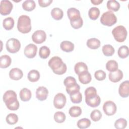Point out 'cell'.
<instances>
[{
    "label": "cell",
    "instance_id": "obj_9",
    "mask_svg": "<svg viewBox=\"0 0 129 129\" xmlns=\"http://www.w3.org/2000/svg\"><path fill=\"white\" fill-rule=\"evenodd\" d=\"M12 3L8 0H2L0 4V13L6 16L10 14L13 9Z\"/></svg>",
    "mask_w": 129,
    "mask_h": 129
},
{
    "label": "cell",
    "instance_id": "obj_44",
    "mask_svg": "<svg viewBox=\"0 0 129 129\" xmlns=\"http://www.w3.org/2000/svg\"><path fill=\"white\" fill-rule=\"evenodd\" d=\"M106 74L102 70H98L95 72L94 76L95 79L98 81H102L106 78Z\"/></svg>",
    "mask_w": 129,
    "mask_h": 129
},
{
    "label": "cell",
    "instance_id": "obj_13",
    "mask_svg": "<svg viewBox=\"0 0 129 129\" xmlns=\"http://www.w3.org/2000/svg\"><path fill=\"white\" fill-rule=\"evenodd\" d=\"M48 94L47 89L44 86L39 87L36 91V97L40 101H43L47 99Z\"/></svg>",
    "mask_w": 129,
    "mask_h": 129
},
{
    "label": "cell",
    "instance_id": "obj_21",
    "mask_svg": "<svg viewBox=\"0 0 129 129\" xmlns=\"http://www.w3.org/2000/svg\"><path fill=\"white\" fill-rule=\"evenodd\" d=\"M88 67L86 64L83 62H79L77 63L74 67V70L76 74L78 75L80 74L88 71Z\"/></svg>",
    "mask_w": 129,
    "mask_h": 129
},
{
    "label": "cell",
    "instance_id": "obj_5",
    "mask_svg": "<svg viewBox=\"0 0 129 129\" xmlns=\"http://www.w3.org/2000/svg\"><path fill=\"white\" fill-rule=\"evenodd\" d=\"M117 22V18L114 14L110 11L104 13L100 18V22L103 25L111 26Z\"/></svg>",
    "mask_w": 129,
    "mask_h": 129
},
{
    "label": "cell",
    "instance_id": "obj_3",
    "mask_svg": "<svg viewBox=\"0 0 129 129\" xmlns=\"http://www.w3.org/2000/svg\"><path fill=\"white\" fill-rule=\"evenodd\" d=\"M17 29L18 31L23 34H26L31 30V19L27 15H21L18 20Z\"/></svg>",
    "mask_w": 129,
    "mask_h": 129
},
{
    "label": "cell",
    "instance_id": "obj_39",
    "mask_svg": "<svg viewBox=\"0 0 129 129\" xmlns=\"http://www.w3.org/2000/svg\"><path fill=\"white\" fill-rule=\"evenodd\" d=\"M66 118L65 114L62 111H57L54 114V119L57 123L63 122Z\"/></svg>",
    "mask_w": 129,
    "mask_h": 129
},
{
    "label": "cell",
    "instance_id": "obj_16",
    "mask_svg": "<svg viewBox=\"0 0 129 129\" xmlns=\"http://www.w3.org/2000/svg\"><path fill=\"white\" fill-rule=\"evenodd\" d=\"M23 76L22 71L19 68H13L9 72V77L13 80H19L23 77Z\"/></svg>",
    "mask_w": 129,
    "mask_h": 129
},
{
    "label": "cell",
    "instance_id": "obj_40",
    "mask_svg": "<svg viewBox=\"0 0 129 129\" xmlns=\"http://www.w3.org/2000/svg\"><path fill=\"white\" fill-rule=\"evenodd\" d=\"M127 125V121L123 118H120L116 120L114 123V126L117 129H123Z\"/></svg>",
    "mask_w": 129,
    "mask_h": 129
},
{
    "label": "cell",
    "instance_id": "obj_37",
    "mask_svg": "<svg viewBox=\"0 0 129 129\" xmlns=\"http://www.w3.org/2000/svg\"><path fill=\"white\" fill-rule=\"evenodd\" d=\"M71 101L73 103H79L82 100V95L80 91L70 95Z\"/></svg>",
    "mask_w": 129,
    "mask_h": 129
},
{
    "label": "cell",
    "instance_id": "obj_4",
    "mask_svg": "<svg viewBox=\"0 0 129 129\" xmlns=\"http://www.w3.org/2000/svg\"><path fill=\"white\" fill-rule=\"evenodd\" d=\"M112 34L116 41L122 42L126 39L127 32L123 26L119 25L112 30Z\"/></svg>",
    "mask_w": 129,
    "mask_h": 129
},
{
    "label": "cell",
    "instance_id": "obj_20",
    "mask_svg": "<svg viewBox=\"0 0 129 129\" xmlns=\"http://www.w3.org/2000/svg\"><path fill=\"white\" fill-rule=\"evenodd\" d=\"M60 47L62 50L67 52H70L74 49V44L69 41H63L61 42Z\"/></svg>",
    "mask_w": 129,
    "mask_h": 129
},
{
    "label": "cell",
    "instance_id": "obj_29",
    "mask_svg": "<svg viewBox=\"0 0 129 129\" xmlns=\"http://www.w3.org/2000/svg\"><path fill=\"white\" fill-rule=\"evenodd\" d=\"M107 8L108 10L116 12L120 8V4L115 0H110L107 2Z\"/></svg>",
    "mask_w": 129,
    "mask_h": 129
},
{
    "label": "cell",
    "instance_id": "obj_12",
    "mask_svg": "<svg viewBox=\"0 0 129 129\" xmlns=\"http://www.w3.org/2000/svg\"><path fill=\"white\" fill-rule=\"evenodd\" d=\"M118 93L119 95L122 98H126L129 95V81L128 80L125 81L120 84L119 89Z\"/></svg>",
    "mask_w": 129,
    "mask_h": 129
},
{
    "label": "cell",
    "instance_id": "obj_24",
    "mask_svg": "<svg viewBox=\"0 0 129 129\" xmlns=\"http://www.w3.org/2000/svg\"><path fill=\"white\" fill-rule=\"evenodd\" d=\"M51 15L52 17L55 20H60L63 16V12L62 10L59 8H54L51 11Z\"/></svg>",
    "mask_w": 129,
    "mask_h": 129
},
{
    "label": "cell",
    "instance_id": "obj_32",
    "mask_svg": "<svg viewBox=\"0 0 129 129\" xmlns=\"http://www.w3.org/2000/svg\"><path fill=\"white\" fill-rule=\"evenodd\" d=\"M69 113L72 117H77L82 114V109L79 106H74L70 108Z\"/></svg>",
    "mask_w": 129,
    "mask_h": 129
},
{
    "label": "cell",
    "instance_id": "obj_38",
    "mask_svg": "<svg viewBox=\"0 0 129 129\" xmlns=\"http://www.w3.org/2000/svg\"><path fill=\"white\" fill-rule=\"evenodd\" d=\"M7 122L11 125L16 124L18 121V116L16 114L10 113L6 117Z\"/></svg>",
    "mask_w": 129,
    "mask_h": 129
},
{
    "label": "cell",
    "instance_id": "obj_19",
    "mask_svg": "<svg viewBox=\"0 0 129 129\" xmlns=\"http://www.w3.org/2000/svg\"><path fill=\"white\" fill-rule=\"evenodd\" d=\"M85 102L88 106L92 107H96L99 105L101 102V99L99 96L97 95L94 97L85 99Z\"/></svg>",
    "mask_w": 129,
    "mask_h": 129
},
{
    "label": "cell",
    "instance_id": "obj_10",
    "mask_svg": "<svg viewBox=\"0 0 129 129\" xmlns=\"http://www.w3.org/2000/svg\"><path fill=\"white\" fill-rule=\"evenodd\" d=\"M46 39V34L44 31L38 30L35 31L32 35L33 41L36 44H41L44 42Z\"/></svg>",
    "mask_w": 129,
    "mask_h": 129
},
{
    "label": "cell",
    "instance_id": "obj_35",
    "mask_svg": "<svg viewBox=\"0 0 129 129\" xmlns=\"http://www.w3.org/2000/svg\"><path fill=\"white\" fill-rule=\"evenodd\" d=\"M50 54V50L48 47L46 46H43L40 48L39 51V55L41 58H47L49 56Z\"/></svg>",
    "mask_w": 129,
    "mask_h": 129
},
{
    "label": "cell",
    "instance_id": "obj_7",
    "mask_svg": "<svg viewBox=\"0 0 129 129\" xmlns=\"http://www.w3.org/2000/svg\"><path fill=\"white\" fill-rule=\"evenodd\" d=\"M66 102L67 99L66 96L61 93H58L54 97L53 105L57 109H62L65 106Z\"/></svg>",
    "mask_w": 129,
    "mask_h": 129
},
{
    "label": "cell",
    "instance_id": "obj_30",
    "mask_svg": "<svg viewBox=\"0 0 129 129\" xmlns=\"http://www.w3.org/2000/svg\"><path fill=\"white\" fill-rule=\"evenodd\" d=\"M118 55L120 58H126L129 54L128 48L126 45L121 46L117 51Z\"/></svg>",
    "mask_w": 129,
    "mask_h": 129
},
{
    "label": "cell",
    "instance_id": "obj_27",
    "mask_svg": "<svg viewBox=\"0 0 129 129\" xmlns=\"http://www.w3.org/2000/svg\"><path fill=\"white\" fill-rule=\"evenodd\" d=\"M4 28L7 30L12 29L14 26V20L12 17H8L5 19L3 22Z\"/></svg>",
    "mask_w": 129,
    "mask_h": 129
},
{
    "label": "cell",
    "instance_id": "obj_26",
    "mask_svg": "<svg viewBox=\"0 0 129 129\" xmlns=\"http://www.w3.org/2000/svg\"><path fill=\"white\" fill-rule=\"evenodd\" d=\"M36 7L35 2L33 0H26L22 4L23 9L26 11H32Z\"/></svg>",
    "mask_w": 129,
    "mask_h": 129
},
{
    "label": "cell",
    "instance_id": "obj_22",
    "mask_svg": "<svg viewBox=\"0 0 129 129\" xmlns=\"http://www.w3.org/2000/svg\"><path fill=\"white\" fill-rule=\"evenodd\" d=\"M87 46L91 49H96L100 47V41L96 38H91L87 40Z\"/></svg>",
    "mask_w": 129,
    "mask_h": 129
},
{
    "label": "cell",
    "instance_id": "obj_36",
    "mask_svg": "<svg viewBox=\"0 0 129 129\" xmlns=\"http://www.w3.org/2000/svg\"><path fill=\"white\" fill-rule=\"evenodd\" d=\"M106 69L110 72H114L118 69V63L114 60H110L106 63Z\"/></svg>",
    "mask_w": 129,
    "mask_h": 129
},
{
    "label": "cell",
    "instance_id": "obj_47",
    "mask_svg": "<svg viewBox=\"0 0 129 129\" xmlns=\"http://www.w3.org/2000/svg\"><path fill=\"white\" fill-rule=\"evenodd\" d=\"M91 2L94 5H98L103 2V0H91Z\"/></svg>",
    "mask_w": 129,
    "mask_h": 129
},
{
    "label": "cell",
    "instance_id": "obj_42",
    "mask_svg": "<svg viewBox=\"0 0 129 129\" xmlns=\"http://www.w3.org/2000/svg\"><path fill=\"white\" fill-rule=\"evenodd\" d=\"M63 84L66 87H70L77 84L76 80L72 76H69L64 80Z\"/></svg>",
    "mask_w": 129,
    "mask_h": 129
},
{
    "label": "cell",
    "instance_id": "obj_45",
    "mask_svg": "<svg viewBox=\"0 0 129 129\" xmlns=\"http://www.w3.org/2000/svg\"><path fill=\"white\" fill-rule=\"evenodd\" d=\"M80 87L77 83L70 87H66V91L69 95L80 91Z\"/></svg>",
    "mask_w": 129,
    "mask_h": 129
},
{
    "label": "cell",
    "instance_id": "obj_17",
    "mask_svg": "<svg viewBox=\"0 0 129 129\" xmlns=\"http://www.w3.org/2000/svg\"><path fill=\"white\" fill-rule=\"evenodd\" d=\"M20 98L21 100L24 102L28 101L31 98L32 94L31 91L26 88H24L21 90L20 92Z\"/></svg>",
    "mask_w": 129,
    "mask_h": 129
},
{
    "label": "cell",
    "instance_id": "obj_41",
    "mask_svg": "<svg viewBox=\"0 0 129 129\" xmlns=\"http://www.w3.org/2000/svg\"><path fill=\"white\" fill-rule=\"evenodd\" d=\"M102 117V113L100 110L98 109H95L93 110L90 114V117L91 119L95 122L99 121Z\"/></svg>",
    "mask_w": 129,
    "mask_h": 129
},
{
    "label": "cell",
    "instance_id": "obj_34",
    "mask_svg": "<svg viewBox=\"0 0 129 129\" xmlns=\"http://www.w3.org/2000/svg\"><path fill=\"white\" fill-rule=\"evenodd\" d=\"M91 121L86 118L79 119L77 122V126L79 128L84 129L89 127L91 125Z\"/></svg>",
    "mask_w": 129,
    "mask_h": 129
},
{
    "label": "cell",
    "instance_id": "obj_23",
    "mask_svg": "<svg viewBox=\"0 0 129 129\" xmlns=\"http://www.w3.org/2000/svg\"><path fill=\"white\" fill-rule=\"evenodd\" d=\"M12 62L11 58L8 55H3L1 56L0 67L1 68H7L9 67Z\"/></svg>",
    "mask_w": 129,
    "mask_h": 129
},
{
    "label": "cell",
    "instance_id": "obj_15",
    "mask_svg": "<svg viewBox=\"0 0 129 129\" xmlns=\"http://www.w3.org/2000/svg\"><path fill=\"white\" fill-rule=\"evenodd\" d=\"M67 15L70 21L76 20L81 17L80 11L75 8H69L67 11Z\"/></svg>",
    "mask_w": 129,
    "mask_h": 129
},
{
    "label": "cell",
    "instance_id": "obj_2",
    "mask_svg": "<svg viewBox=\"0 0 129 129\" xmlns=\"http://www.w3.org/2000/svg\"><path fill=\"white\" fill-rule=\"evenodd\" d=\"M48 66L52 69L53 72L57 75H61L64 74L67 70V65L58 56L51 57L48 61Z\"/></svg>",
    "mask_w": 129,
    "mask_h": 129
},
{
    "label": "cell",
    "instance_id": "obj_28",
    "mask_svg": "<svg viewBox=\"0 0 129 129\" xmlns=\"http://www.w3.org/2000/svg\"><path fill=\"white\" fill-rule=\"evenodd\" d=\"M100 15V10L97 7L91 8L88 12V15L89 18L92 20H96L97 19Z\"/></svg>",
    "mask_w": 129,
    "mask_h": 129
},
{
    "label": "cell",
    "instance_id": "obj_25",
    "mask_svg": "<svg viewBox=\"0 0 129 129\" xmlns=\"http://www.w3.org/2000/svg\"><path fill=\"white\" fill-rule=\"evenodd\" d=\"M28 79L31 82H36L40 78L39 72L36 70H31L28 74Z\"/></svg>",
    "mask_w": 129,
    "mask_h": 129
},
{
    "label": "cell",
    "instance_id": "obj_8",
    "mask_svg": "<svg viewBox=\"0 0 129 129\" xmlns=\"http://www.w3.org/2000/svg\"><path fill=\"white\" fill-rule=\"evenodd\" d=\"M116 104L112 101H107L103 104V110L107 115H114L116 111Z\"/></svg>",
    "mask_w": 129,
    "mask_h": 129
},
{
    "label": "cell",
    "instance_id": "obj_6",
    "mask_svg": "<svg viewBox=\"0 0 129 129\" xmlns=\"http://www.w3.org/2000/svg\"><path fill=\"white\" fill-rule=\"evenodd\" d=\"M21 47V43L17 39L12 38L6 42V48L7 51L12 53H15L19 51Z\"/></svg>",
    "mask_w": 129,
    "mask_h": 129
},
{
    "label": "cell",
    "instance_id": "obj_46",
    "mask_svg": "<svg viewBox=\"0 0 129 129\" xmlns=\"http://www.w3.org/2000/svg\"><path fill=\"white\" fill-rule=\"evenodd\" d=\"M52 0H38L39 5L41 7H46L50 5Z\"/></svg>",
    "mask_w": 129,
    "mask_h": 129
},
{
    "label": "cell",
    "instance_id": "obj_43",
    "mask_svg": "<svg viewBox=\"0 0 129 129\" xmlns=\"http://www.w3.org/2000/svg\"><path fill=\"white\" fill-rule=\"evenodd\" d=\"M71 26L75 29H78L82 27L83 24V21L82 18L81 17L79 19L74 21H70Z\"/></svg>",
    "mask_w": 129,
    "mask_h": 129
},
{
    "label": "cell",
    "instance_id": "obj_1",
    "mask_svg": "<svg viewBox=\"0 0 129 129\" xmlns=\"http://www.w3.org/2000/svg\"><path fill=\"white\" fill-rule=\"evenodd\" d=\"M16 93L13 90L7 91L3 95V101L7 107L10 110H17L19 107Z\"/></svg>",
    "mask_w": 129,
    "mask_h": 129
},
{
    "label": "cell",
    "instance_id": "obj_18",
    "mask_svg": "<svg viewBox=\"0 0 129 129\" xmlns=\"http://www.w3.org/2000/svg\"><path fill=\"white\" fill-rule=\"evenodd\" d=\"M78 76L80 82L83 84H87L89 83L92 80L91 75L88 71L84 72Z\"/></svg>",
    "mask_w": 129,
    "mask_h": 129
},
{
    "label": "cell",
    "instance_id": "obj_14",
    "mask_svg": "<svg viewBox=\"0 0 129 129\" xmlns=\"http://www.w3.org/2000/svg\"><path fill=\"white\" fill-rule=\"evenodd\" d=\"M109 80L114 83H116L120 81L123 78V73L120 70L117 69L114 72L109 73L108 75Z\"/></svg>",
    "mask_w": 129,
    "mask_h": 129
},
{
    "label": "cell",
    "instance_id": "obj_33",
    "mask_svg": "<svg viewBox=\"0 0 129 129\" xmlns=\"http://www.w3.org/2000/svg\"><path fill=\"white\" fill-rule=\"evenodd\" d=\"M85 99L91 98L97 95V90L94 87H88L85 91Z\"/></svg>",
    "mask_w": 129,
    "mask_h": 129
},
{
    "label": "cell",
    "instance_id": "obj_11",
    "mask_svg": "<svg viewBox=\"0 0 129 129\" xmlns=\"http://www.w3.org/2000/svg\"><path fill=\"white\" fill-rule=\"evenodd\" d=\"M37 52V47L35 44L30 43L27 45L24 49V54L25 55L29 58H34Z\"/></svg>",
    "mask_w": 129,
    "mask_h": 129
},
{
    "label": "cell",
    "instance_id": "obj_31",
    "mask_svg": "<svg viewBox=\"0 0 129 129\" xmlns=\"http://www.w3.org/2000/svg\"><path fill=\"white\" fill-rule=\"evenodd\" d=\"M102 52L105 56H110L114 54L115 50L112 45L109 44H106L103 46Z\"/></svg>",
    "mask_w": 129,
    "mask_h": 129
}]
</instances>
